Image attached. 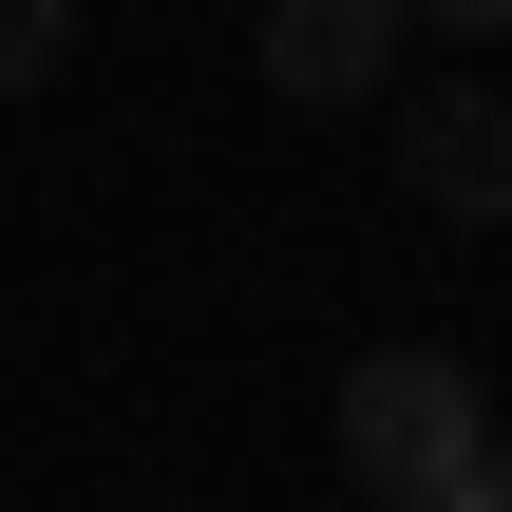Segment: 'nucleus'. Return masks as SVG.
Here are the masks:
<instances>
[{
	"mask_svg": "<svg viewBox=\"0 0 512 512\" xmlns=\"http://www.w3.org/2000/svg\"><path fill=\"white\" fill-rule=\"evenodd\" d=\"M399 76V0H266V95L285 114H342Z\"/></svg>",
	"mask_w": 512,
	"mask_h": 512,
	"instance_id": "f03ea898",
	"label": "nucleus"
},
{
	"mask_svg": "<svg viewBox=\"0 0 512 512\" xmlns=\"http://www.w3.org/2000/svg\"><path fill=\"white\" fill-rule=\"evenodd\" d=\"M399 171H418V190H437V209L475 228V209H494V190H512V114H494V95H475V76H437V95L399 114Z\"/></svg>",
	"mask_w": 512,
	"mask_h": 512,
	"instance_id": "7ed1b4c3",
	"label": "nucleus"
},
{
	"mask_svg": "<svg viewBox=\"0 0 512 512\" xmlns=\"http://www.w3.org/2000/svg\"><path fill=\"white\" fill-rule=\"evenodd\" d=\"M418 512H512V475H494V456H456V475H437Z\"/></svg>",
	"mask_w": 512,
	"mask_h": 512,
	"instance_id": "39448f33",
	"label": "nucleus"
},
{
	"mask_svg": "<svg viewBox=\"0 0 512 512\" xmlns=\"http://www.w3.org/2000/svg\"><path fill=\"white\" fill-rule=\"evenodd\" d=\"M57 57H76V0H0V95H38Z\"/></svg>",
	"mask_w": 512,
	"mask_h": 512,
	"instance_id": "20e7f679",
	"label": "nucleus"
},
{
	"mask_svg": "<svg viewBox=\"0 0 512 512\" xmlns=\"http://www.w3.org/2000/svg\"><path fill=\"white\" fill-rule=\"evenodd\" d=\"M399 19H437V38H494V19H512V0H399Z\"/></svg>",
	"mask_w": 512,
	"mask_h": 512,
	"instance_id": "423d86ee",
	"label": "nucleus"
},
{
	"mask_svg": "<svg viewBox=\"0 0 512 512\" xmlns=\"http://www.w3.org/2000/svg\"><path fill=\"white\" fill-rule=\"evenodd\" d=\"M456 456H494V399H475V361H437V342H380V361H342V475H361V512H418Z\"/></svg>",
	"mask_w": 512,
	"mask_h": 512,
	"instance_id": "f257e3e1",
	"label": "nucleus"
}]
</instances>
